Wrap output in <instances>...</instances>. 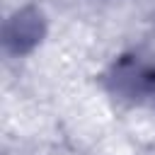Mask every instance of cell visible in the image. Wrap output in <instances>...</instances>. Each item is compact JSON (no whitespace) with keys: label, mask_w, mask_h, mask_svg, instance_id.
I'll list each match as a JSON object with an SVG mask.
<instances>
[{"label":"cell","mask_w":155,"mask_h":155,"mask_svg":"<svg viewBox=\"0 0 155 155\" xmlns=\"http://www.w3.org/2000/svg\"><path fill=\"white\" fill-rule=\"evenodd\" d=\"M44 36V17L34 7H24L15 12L5 24V48L10 53L31 51Z\"/></svg>","instance_id":"6da1fadb"}]
</instances>
